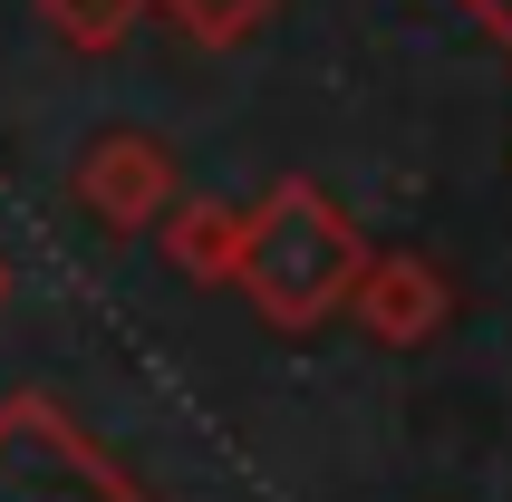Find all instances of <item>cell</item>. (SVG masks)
Returning <instances> with one entry per match:
<instances>
[{"label":"cell","instance_id":"cell-1","mask_svg":"<svg viewBox=\"0 0 512 502\" xmlns=\"http://www.w3.org/2000/svg\"><path fill=\"white\" fill-rule=\"evenodd\" d=\"M358 261H368L358 223L319 194L310 174H281V184L242 213V261H232V280H242V300L261 309V329L300 338V329H319V319L348 309Z\"/></svg>","mask_w":512,"mask_h":502},{"label":"cell","instance_id":"cell-2","mask_svg":"<svg viewBox=\"0 0 512 502\" xmlns=\"http://www.w3.org/2000/svg\"><path fill=\"white\" fill-rule=\"evenodd\" d=\"M0 502H155L58 396H0Z\"/></svg>","mask_w":512,"mask_h":502},{"label":"cell","instance_id":"cell-3","mask_svg":"<svg viewBox=\"0 0 512 502\" xmlns=\"http://www.w3.org/2000/svg\"><path fill=\"white\" fill-rule=\"evenodd\" d=\"M68 194H78V213H97L107 232H155V223H165V203L184 194V165H174L165 136L107 126V136L68 165Z\"/></svg>","mask_w":512,"mask_h":502},{"label":"cell","instance_id":"cell-4","mask_svg":"<svg viewBox=\"0 0 512 502\" xmlns=\"http://www.w3.org/2000/svg\"><path fill=\"white\" fill-rule=\"evenodd\" d=\"M348 309H358V329L377 348H426L455 319V290H445V271H435L426 251H368L358 280H348Z\"/></svg>","mask_w":512,"mask_h":502},{"label":"cell","instance_id":"cell-5","mask_svg":"<svg viewBox=\"0 0 512 502\" xmlns=\"http://www.w3.org/2000/svg\"><path fill=\"white\" fill-rule=\"evenodd\" d=\"M165 261L184 280H232V261H242V203L174 194L165 203Z\"/></svg>","mask_w":512,"mask_h":502},{"label":"cell","instance_id":"cell-6","mask_svg":"<svg viewBox=\"0 0 512 502\" xmlns=\"http://www.w3.org/2000/svg\"><path fill=\"white\" fill-rule=\"evenodd\" d=\"M145 10H155V0H39L49 39H58V49H78V58H107V49H126Z\"/></svg>","mask_w":512,"mask_h":502},{"label":"cell","instance_id":"cell-7","mask_svg":"<svg viewBox=\"0 0 512 502\" xmlns=\"http://www.w3.org/2000/svg\"><path fill=\"white\" fill-rule=\"evenodd\" d=\"M194 49H242V39H261V29L281 20V0H155Z\"/></svg>","mask_w":512,"mask_h":502},{"label":"cell","instance_id":"cell-8","mask_svg":"<svg viewBox=\"0 0 512 502\" xmlns=\"http://www.w3.org/2000/svg\"><path fill=\"white\" fill-rule=\"evenodd\" d=\"M464 10H474L484 29H503V39H512V0H464Z\"/></svg>","mask_w":512,"mask_h":502},{"label":"cell","instance_id":"cell-9","mask_svg":"<svg viewBox=\"0 0 512 502\" xmlns=\"http://www.w3.org/2000/svg\"><path fill=\"white\" fill-rule=\"evenodd\" d=\"M0 300H10V261H0Z\"/></svg>","mask_w":512,"mask_h":502}]
</instances>
